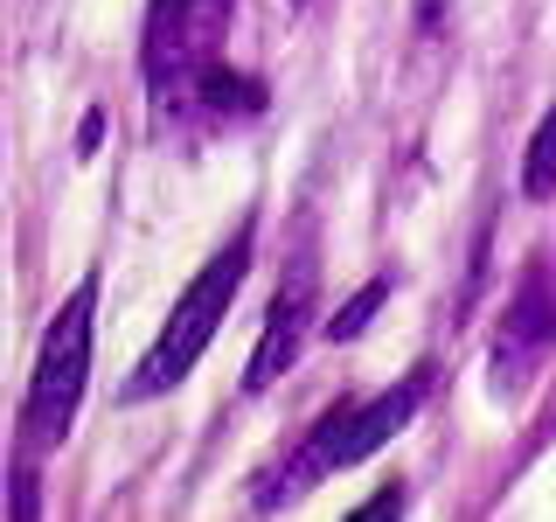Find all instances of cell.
Returning a JSON list of instances; mask_svg holds the SVG:
<instances>
[{"label": "cell", "mask_w": 556, "mask_h": 522, "mask_svg": "<svg viewBox=\"0 0 556 522\" xmlns=\"http://www.w3.org/2000/svg\"><path fill=\"white\" fill-rule=\"evenodd\" d=\"M91 341H98V272H84L70 286V300L49 313L42 327V348H35V370H28V390H22V411H14V467H22V501L14 515H35V467L49 460L70 425H77V405L91 390Z\"/></svg>", "instance_id": "cell-1"}, {"label": "cell", "mask_w": 556, "mask_h": 522, "mask_svg": "<svg viewBox=\"0 0 556 522\" xmlns=\"http://www.w3.org/2000/svg\"><path fill=\"white\" fill-rule=\"evenodd\" d=\"M431 383H439V370H431V362H417V370H410L404 383H390V390H376V397H341V405H327V411L306 425V439L292 446V460L251 487V501H257V509H278V501H300L313 481L348 474V467L376 460V452L390 446L396 432H410V418L425 411Z\"/></svg>", "instance_id": "cell-2"}, {"label": "cell", "mask_w": 556, "mask_h": 522, "mask_svg": "<svg viewBox=\"0 0 556 522\" xmlns=\"http://www.w3.org/2000/svg\"><path fill=\"white\" fill-rule=\"evenodd\" d=\"M251 258H257V223L243 216L237 231L202 258V272L181 286V300H174V313L161 321L153 348L132 362V376L118 383V405H153V397L181 390V383L195 376V362L208 356V341L223 335V313L237 307L243 278H251Z\"/></svg>", "instance_id": "cell-3"}, {"label": "cell", "mask_w": 556, "mask_h": 522, "mask_svg": "<svg viewBox=\"0 0 556 522\" xmlns=\"http://www.w3.org/2000/svg\"><path fill=\"white\" fill-rule=\"evenodd\" d=\"M237 0H147V28H139V77H147L153 104H202V84L223 70V42H230Z\"/></svg>", "instance_id": "cell-4"}, {"label": "cell", "mask_w": 556, "mask_h": 522, "mask_svg": "<svg viewBox=\"0 0 556 522\" xmlns=\"http://www.w3.org/2000/svg\"><path fill=\"white\" fill-rule=\"evenodd\" d=\"M313 313H320V265L313 251L292 258V272L278 278L271 307H265V327H257V348H251V370H243V397H265L278 376L300 362V348L313 335Z\"/></svg>", "instance_id": "cell-5"}, {"label": "cell", "mask_w": 556, "mask_h": 522, "mask_svg": "<svg viewBox=\"0 0 556 522\" xmlns=\"http://www.w3.org/2000/svg\"><path fill=\"white\" fill-rule=\"evenodd\" d=\"M549 341H556V272L549 265H529V278H521L515 300H508V321H501V335H494V376H501V390L529 376L535 362H543Z\"/></svg>", "instance_id": "cell-6"}, {"label": "cell", "mask_w": 556, "mask_h": 522, "mask_svg": "<svg viewBox=\"0 0 556 522\" xmlns=\"http://www.w3.org/2000/svg\"><path fill=\"white\" fill-rule=\"evenodd\" d=\"M521 196L529 202L556 196V104L543 112V126L529 133V153H521Z\"/></svg>", "instance_id": "cell-7"}, {"label": "cell", "mask_w": 556, "mask_h": 522, "mask_svg": "<svg viewBox=\"0 0 556 522\" xmlns=\"http://www.w3.org/2000/svg\"><path fill=\"white\" fill-rule=\"evenodd\" d=\"M382 300H390V278H369V286H362L355 300H348V307L334 313V321H327V341H355L362 327L376 321V307H382Z\"/></svg>", "instance_id": "cell-8"}]
</instances>
